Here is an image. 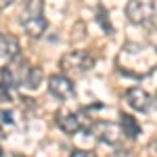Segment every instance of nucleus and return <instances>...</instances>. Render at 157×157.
<instances>
[{
    "instance_id": "nucleus-19",
    "label": "nucleus",
    "mask_w": 157,
    "mask_h": 157,
    "mask_svg": "<svg viewBox=\"0 0 157 157\" xmlns=\"http://www.w3.org/2000/svg\"><path fill=\"white\" fill-rule=\"evenodd\" d=\"M11 157H27V155H21V153H15V155H11Z\"/></svg>"
},
{
    "instance_id": "nucleus-5",
    "label": "nucleus",
    "mask_w": 157,
    "mask_h": 157,
    "mask_svg": "<svg viewBox=\"0 0 157 157\" xmlns=\"http://www.w3.org/2000/svg\"><path fill=\"white\" fill-rule=\"evenodd\" d=\"M128 21L140 27H155L157 25V0H130L126 4Z\"/></svg>"
},
{
    "instance_id": "nucleus-2",
    "label": "nucleus",
    "mask_w": 157,
    "mask_h": 157,
    "mask_svg": "<svg viewBox=\"0 0 157 157\" xmlns=\"http://www.w3.org/2000/svg\"><path fill=\"white\" fill-rule=\"evenodd\" d=\"M2 84H6L9 88H25V90H36L42 84V69L32 65L25 59H15L11 61L9 67H2Z\"/></svg>"
},
{
    "instance_id": "nucleus-14",
    "label": "nucleus",
    "mask_w": 157,
    "mask_h": 157,
    "mask_svg": "<svg viewBox=\"0 0 157 157\" xmlns=\"http://www.w3.org/2000/svg\"><path fill=\"white\" fill-rule=\"evenodd\" d=\"M69 157H97L92 151H86V149H71Z\"/></svg>"
},
{
    "instance_id": "nucleus-3",
    "label": "nucleus",
    "mask_w": 157,
    "mask_h": 157,
    "mask_svg": "<svg viewBox=\"0 0 157 157\" xmlns=\"http://www.w3.org/2000/svg\"><path fill=\"white\" fill-rule=\"evenodd\" d=\"M19 23L29 38H40L46 32V17H44V0H27L21 9Z\"/></svg>"
},
{
    "instance_id": "nucleus-18",
    "label": "nucleus",
    "mask_w": 157,
    "mask_h": 157,
    "mask_svg": "<svg viewBox=\"0 0 157 157\" xmlns=\"http://www.w3.org/2000/svg\"><path fill=\"white\" fill-rule=\"evenodd\" d=\"M15 0H0V9H6V6H11Z\"/></svg>"
},
{
    "instance_id": "nucleus-10",
    "label": "nucleus",
    "mask_w": 157,
    "mask_h": 157,
    "mask_svg": "<svg viewBox=\"0 0 157 157\" xmlns=\"http://www.w3.org/2000/svg\"><path fill=\"white\" fill-rule=\"evenodd\" d=\"M0 57L4 61H15L21 57V46H19V40L13 36V34H4L0 32Z\"/></svg>"
},
{
    "instance_id": "nucleus-16",
    "label": "nucleus",
    "mask_w": 157,
    "mask_h": 157,
    "mask_svg": "<svg viewBox=\"0 0 157 157\" xmlns=\"http://www.w3.org/2000/svg\"><path fill=\"white\" fill-rule=\"evenodd\" d=\"M0 117H2L4 124H13V113H11V111H2V113H0Z\"/></svg>"
},
{
    "instance_id": "nucleus-7",
    "label": "nucleus",
    "mask_w": 157,
    "mask_h": 157,
    "mask_svg": "<svg viewBox=\"0 0 157 157\" xmlns=\"http://www.w3.org/2000/svg\"><path fill=\"white\" fill-rule=\"evenodd\" d=\"M90 134L101 140V143H105L109 147H120L121 140L126 138L124 136V130H121L120 124H113V121H105V120H97L92 121V128H90Z\"/></svg>"
},
{
    "instance_id": "nucleus-15",
    "label": "nucleus",
    "mask_w": 157,
    "mask_h": 157,
    "mask_svg": "<svg viewBox=\"0 0 157 157\" xmlns=\"http://www.w3.org/2000/svg\"><path fill=\"white\" fill-rule=\"evenodd\" d=\"M9 90H11L9 86L0 82V103H4V101H11V94H9Z\"/></svg>"
},
{
    "instance_id": "nucleus-1",
    "label": "nucleus",
    "mask_w": 157,
    "mask_h": 157,
    "mask_svg": "<svg viewBox=\"0 0 157 157\" xmlns=\"http://www.w3.org/2000/svg\"><path fill=\"white\" fill-rule=\"evenodd\" d=\"M117 71L132 80H143L157 69V50L149 44L126 42L115 59Z\"/></svg>"
},
{
    "instance_id": "nucleus-11",
    "label": "nucleus",
    "mask_w": 157,
    "mask_h": 157,
    "mask_svg": "<svg viewBox=\"0 0 157 157\" xmlns=\"http://www.w3.org/2000/svg\"><path fill=\"white\" fill-rule=\"evenodd\" d=\"M120 126H121V130H124V136H126V138H132V140L143 132V128H140V124L136 121V117L130 115V113H124V111L120 113Z\"/></svg>"
},
{
    "instance_id": "nucleus-4",
    "label": "nucleus",
    "mask_w": 157,
    "mask_h": 157,
    "mask_svg": "<svg viewBox=\"0 0 157 157\" xmlns=\"http://www.w3.org/2000/svg\"><path fill=\"white\" fill-rule=\"evenodd\" d=\"M55 121H57V126H59L61 130L65 134H90V128H92V117L86 113V109H80V111H67V109H61L57 111V115H55Z\"/></svg>"
},
{
    "instance_id": "nucleus-12",
    "label": "nucleus",
    "mask_w": 157,
    "mask_h": 157,
    "mask_svg": "<svg viewBox=\"0 0 157 157\" xmlns=\"http://www.w3.org/2000/svg\"><path fill=\"white\" fill-rule=\"evenodd\" d=\"M97 23L101 25L103 32L113 34V25H111V21H109V11H105V6H98L97 9Z\"/></svg>"
},
{
    "instance_id": "nucleus-13",
    "label": "nucleus",
    "mask_w": 157,
    "mask_h": 157,
    "mask_svg": "<svg viewBox=\"0 0 157 157\" xmlns=\"http://www.w3.org/2000/svg\"><path fill=\"white\" fill-rule=\"evenodd\" d=\"M147 44H149L151 48L157 50V25H155V27H149V34H147Z\"/></svg>"
},
{
    "instance_id": "nucleus-9",
    "label": "nucleus",
    "mask_w": 157,
    "mask_h": 157,
    "mask_svg": "<svg viewBox=\"0 0 157 157\" xmlns=\"http://www.w3.org/2000/svg\"><path fill=\"white\" fill-rule=\"evenodd\" d=\"M124 101H126V105L134 111H138V113H149L151 107H153V97L143 90V88H128L126 90V94H124Z\"/></svg>"
},
{
    "instance_id": "nucleus-20",
    "label": "nucleus",
    "mask_w": 157,
    "mask_h": 157,
    "mask_svg": "<svg viewBox=\"0 0 157 157\" xmlns=\"http://www.w3.org/2000/svg\"><path fill=\"white\" fill-rule=\"evenodd\" d=\"M0 157H2V149H0Z\"/></svg>"
},
{
    "instance_id": "nucleus-8",
    "label": "nucleus",
    "mask_w": 157,
    "mask_h": 157,
    "mask_svg": "<svg viewBox=\"0 0 157 157\" xmlns=\"http://www.w3.org/2000/svg\"><path fill=\"white\" fill-rule=\"evenodd\" d=\"M48 92L55 98H59L61 103H67L75 98V86L69 80V75L65 73H52L48 78Z\"/></svg>"
},
{
    "instance_id": "nucleus-6",
    "label": "nucleus",
    "mask_w": 157,
    "mask_h": 157,
    "mask_svg": "<svg viewBox=\"0 0 157 157\" xmlns=\"http://www.w3.org/2000/svg\"><path fill=\"white\" fill-rule=\"evenodd\" d=\"M94 63H97V59L90 52H86V50H69V52H65L61 57L59 65H61V73L75 78V75L88 73L94 67Z\"/></svg>"
},
{
    "instance_id": "nucleus-17",
    "label": "nucleus",
    "mask_w": 157,
    "mask_h": 157,
    "mask_svg": "<svg viewBox=\"0 0 157 157\" xmlns=\"http://www.w3.org/2000/svg\"><path fill=\"white\" fill-rule=\"evenodd\" d=\"M109 157H130V153H128L126 149H117V151H113Z\"/></svg>"
}]
</instances>
